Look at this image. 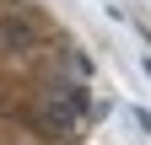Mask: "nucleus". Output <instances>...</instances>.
Returning <instances> with one entry per match:
<instances>
[{"instance_id":"f257e3e1","label":"nucleus","mask_w":151,"mask_h":145,"mask_svg":"<svg viewBox=\"0 0 151 145\" xmlns=\"http://www.w3.org/2000/svg\"><path fill=\"white\" fill-rule=\"evenodd\" d=\"M86 107H92V97L81 92V86H70V92H60L49 102V124H54V129H70V124L86 118Z\"/></svg>"},{"instance_id":"f03ea898","label":"nucleus","mask_w":151,"mask_h":145,"mask_svg":"<svg viewBox=\"0 0 151 145\" xmlns=\"http://www.w3.org/2000/svg\"><path fill=\"white\" fill-rule=\"evenodd\" d=\"M32 38H38V32L22 22V16H6V22H0V43H6L11 54H27V48H32Z\"/></svg>"}]
</instances>
